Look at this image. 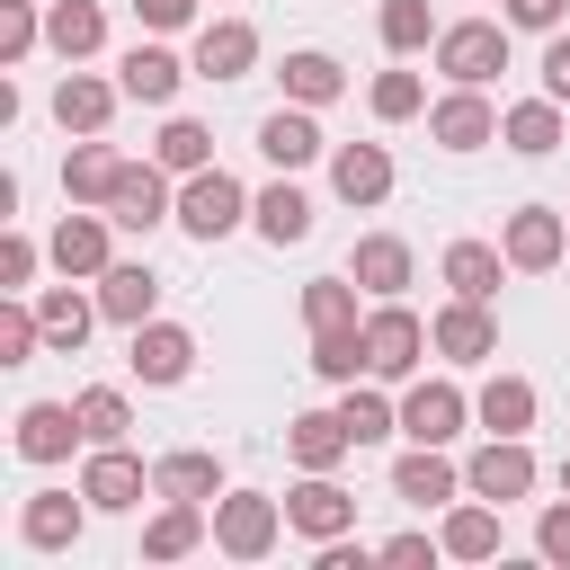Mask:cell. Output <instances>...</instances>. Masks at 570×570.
<instances>
[{
	"label": "cell",
	"mask_w": 570,
	"mask_h": 570,
	"mask_svg": "<svg viewBox=\"0 0 570 570\" xmlns=\"http://www.w3.org/2000/svg\"><path fill=\"white\" fill-rule=\"evenodd\" d=\"M436 71H445L454 89H490V80L508 71V18H454V27L436 36Z\"/></svg>",
	"instance_id": "cell-1"
},
{
	"label": "cell",
	"mask_w": 570,
	"mask_h": 570,
	"mask_svg": "<svg viewBox=\"0 0 570 570\" xmlns=\"http://www.w3.org/2000/svg\"><path fill=\"white\" fill-rule=\"evenodd\" d=\"M436 338H428V321L392 294V303H374L365 312V374L374 383H401V374H419V356H428Z\"/></svg>",
	"instance_id": "cell-2"
},
{
	"label": "cell",
	"mask_w": 570,
	"mask_h": 570,
	"mask_svg": "<svg viewBox=\"0 0 570 570\" xmlns=\"http://www.w3.org/2000/svg\"><path fill=\"white\" fill-rule=\"evenodd\" d=\"M276 534H285V499H267V490H223V499H214V552L267 561Z\"/></svg>",
	"instance_id": "cell-3"
},
{
	"label": "cell",
	"mask_w": 570,
	"mask_h": 570,
	"mask_svg": "<svg viewBox=\"0 0 570 570\" xmlns=\"http://www.w3.org/2000/svg\"><path fill=\"white\" fill-rule=\"evenodd\" d=\"M240 223H249V196H240L232 169H196V178L178 187V232H187V240H223V232H240Z\"/></svg>",
	"instance_id": "cell-4"
},
{
	"label": "cell",
	"mask_w": 570,
	"mask_h": 570,
	"mask_svg": "<svg viewBox=\"0 0 570 570\" xmlns=\"http://www.w3.org/2000/svg\"><path fill=\"white\" fill-rule=\"evenodd\" d=\"M285 525L312 534V543H338V534L356 525V490H338L330 472H303V481L285 490Z\"/></svg>",
	"instance_id": "cell-5"
},
{
	"label": "cell",
	"mask_w": 570,
	"mask_h": 570,
	"mask_svg": "<svg viewBox=\"0 0 570 570\" xmlns=\"http://www.w3.org/2000/svg\"><path fill=\"white\" fill-rule=\"evenodd\" d=\"M116 232H151V223H178V196H169V169L160 160H125L116 196H107Z\"/></svg>",
	"instance_id": "cell-6"
},
{
	"label": "cell",
	"mask_w": 570,
	"mask_h": 570,
	"mask_svg": "<svg viewBox=\"0 0 570 570\" xmlns=\"http://www.w3.org/2000/svg\"><path fill=\"white\" fill-rule=\"evenodd\" d=\"M428 338H436L445 365H490V356H499V321H490V303H472V294H454V303L428 321Z\"/></svg>",
	"instance_id": "cell-7"
},
{
	"label": "cell",
	"mask_w": 570,
	"mask_h": 570,
	"mask_svg": "<svg viewBox=\"0 0 570 570\" xmlns=\"http://www.w3.org/2000/svg\"><path fill=\"white\" fill-rule=\"evenodd\" d=\"M463 490H472V499H490V508L525 499V490H534V454H525V436H490V445L463 463Z\"/></svg>",
	"instance_id": "cell-8"
},
{
	"label": "cell",
	"mask_w": 570,
	"mask_h": 570,
	"mask_svg": "<svg viewBox=\"0 0 570 570\" xmlns=\"http://www.w3.org/2000/svg\"><path fill=\"white\" fill-rule=\"evenodd\" d=\"M499 249H508V267L543 276V267H561V249H570V223H561L552 205H517V214H508V232H499Z\"/></svg>",
	"instance_id": "cell-9"
},
{
	"label": "cell",
	"mask_w": 570,
	"mask_h": 570,
	"mask_svg": "<svg viewBox=\"0 0 570 570\" xmlns=\"http://www.w3.org/2000/svg\"><path fill=\"white\" fill-rule=\"evenodd\" d=\"M463 419H472V401H463L454 383H410V392H401V436H410V445H454Z\"/></svg>",
	"instance_id": "cell-10"
},
{
	"label": "cell",
	"mask_w": 570,
	"mask_h": 570,
	"mask_svg": "<svg viewBox=\"0 0 570 570\" xmlns=\"http://www.w3.org/2000/svg\"><path fill=\"white\" fill-rule=\"evenodd\" d=\"M80 525H89V490H36V499L18 508V543H27V552L80 543Z\"/></svg>",
	"instance_id": "cell-11"
},
{
	"label": "cell",
	"mask_w": 570,
	"mask_h": 570,
	"mask_svg": "<svg viewBox=\"0 0 570 570\" xmlns=\"http://www.w3.org/2000/svg\"><path fill=\"white\" fill-rule=\"evenodd\" d=\"M107 232H116V214H62L53 240H45V258H53L62 276H107V267H116V258H107Z\"/></svg>",
	"instance_id": "cell-12"
},
{
	"label": "cell",
	"mask_w": 570,
	"mask_h": 570,
	"mask_svg": "<svg viewBox=\"0 0 570 570\" xmlns=\"http://www.w3.org/2000/svg\"><path fill=\"white\" fill-rule=\"evenodd\" d=\"M80 490H89V508H107V517H125V508H142V490H151V472L125 454V445H89V472H80Z\"/></svg>",
	"instance_id": "cell-13"
},
{
	"label": "cell",
	"mask_w": 570,
	"mask_h": 570,
	"mask_svg": "<svg viewBox=\"0 0 570 570\" xmlns=\"http://www.w3.org/2000/svg\"><path fill=\"white\" fill-rule=\"evenodd\" d=\"M258 62V27L249 18H205L196 27V80H240Z\"/></svg>",
	"instance_id": "cell-14"
},
{
	"label": "cell",
	"mask_w": 570,
	"mask_h": 570,
	"mask_svg": "<svg viewBox=\"0 0 570 570\" xmlns=\"http://www.w3.org/2000/svg\"><path fill=\"white\" fill-rule=\"evenodd\" d=\"M428 134H436L445 151H481V142H499V107H490L481 89H454V98L428 107Z\"/></svg>",
	"instance_id": "cell-15"
},
{
	"label": "cell",
	"mask_w": 570,
	"mask_h": 570,
	"mask_svg": "<svg viewBox=\"0 0 570 570\" xmlns=\"http://www.w3.org/2000/svg\"><path fill=\"white\" fill-rule=\"evenodd\" d=\"M71 445H89L71 401H27V410H18V454H27V463H62Z\"/></svg>",
	"instance_id": "cell-16"
},
{
	"label": "cell",
	"mask_w": 570,
	"mask_h": 570,
	"mask_svg": "<svg viewBox=\"0 0 570 570\" xmlns=\"http://www.w3.org/2000/svg\"><path fill=\"white\" fill-rule=\"evenodd\" d=\"M330 187H338L347 205H383V196H392V151H383V142H338V151H330Z\"/></svg>",
	"instance_id": "cell-17"
},
{
	"label": "cell",
	"mask_w": 570,
	"mask_h": 570,
	"mask_svg": "<svg viewBox=\"0 0 570 570\" xmlns=\"http://www.w3.org/2000/svg\"><path fill=\"white\" fill-rule=\"evenodd\" d=\"M142 383H187V365H196V338L178 330V321H142L134 330V356H125Z\"/></svg>",
	"instance_id": "cell-18"
},
{
	"label": "cell",
	"mask_w": 570,
	"mask_h": 570,
	"mask_svg": "<svg viewBox=\"0 0 570 570\" xmlns=\"http://www.w3.org/2000/svg\"><path fill=\"white\" fill-rule=\"evenodd\" d=\"M116 98H125V80H89V71H62V89H53V116H62V134H107Z\"/></svg>",
	"instance_id": "cell-19"
},
{
	"label": "cell",
	"mask_w": 570,
	"mask_h": 570,
	"mask_svg": "<svg viewBox=\"0 0 570 570\" xmlns=\"http://www.w3.org/2000/svg\"><path fill=\"white\" fill-rule=\"evenodd\" d=\"M116 178H125V151H116V142H98V134L71 142V160H62V196H71V205H107Z\"/></svg>",
	"instance_id": "cell-20"
},
{
	"label": "cell",
	"mask_w": 570,
	"mask_h": 570,
	"mask_svg": "<svg viewBox=\"0 0 570 570\" xmlns=\"http://www.w3.org/2000/svg\"><path fill=\"white\" fill-rule=\"evenodd\" d=\"M347 276H356V285H365L374 303H392V294H401V285L419 276V258H410V240H392V232H365V240H356V267H347Z\"/></svg>",
	"instance_id": "cell-21"
},
{
	"label": "cell",
	"mask_w": 570,
	"mask_h": 570,
	"mask_svg": "<svg viewBox=\"0 0 570 570\" xmlns=\"http://www.w3.org/2000/svg\"><path fill=\"white\" fill-rule=\"evenodd\" d=\"M285 445H294V463H303V472H338V463L356 454V436H347V419H338V410H303V419L285 428Z\"/></svg>",
	"instance_id": "cell-22"
},
{
	"label": "cell",
	"mask_w": 570,
	"mask_h": 570,
	"mask_svg": "<svg viewBox=\"0 0 570 570\" xmlns=\"http://www.w3.org/2000/svg\"><path fill=\"white\" fill-rule=\"evenodd\" d=\"M392 490H401L410 508H445V499L463 490V472L445 463V445H410V454L392 463Z\"/></svg>",
	"instance_id": "cell-23"
},
{
	"label": "cell",
	"mask_w": 570,
	"mask_h": 570,
	"mask_svg": "<svg viewBox=\"0 0 570 570\" xmlns=\"http://www.w3.org/2000/svg\"><path fill=\"white\" fill-rule=\"evenodd\" d=\"M116 80H125V98H142V107H169L178 80H187V62H178L169 45H134V53L116 62Z\"/></svg>",
	"instance_id": "cell-24"
},
{
	"label": "cell",
	"mask_w": 570,
	"mask_h": 570,
	"mask_svg": "<svg viewBox=\"0 0 570 570\" xmlns=\"http://www.w3.org/2000/svg\"><path fill=\"white\" fill-rule=\"evenodd\" d=\"M151 303H160V276H151V267H134V258H116V267L98 276V312H107V321H125V330H142V321H151Z\"/></svg>",
	"instance_id": "cell-25"
},
{
	"label": "cell",
	"mask_w": 570,
	"mask_h": 570,
	"mask_svg": "<svg viewBox=\"0 0 570 570\" xmlns=\"http://www.w3.org/2000/svg\"><path fill=\"white\" fill-rule=\"evenodd\" d=\"M45 45H53L62 62H89V53L107 45V9H98V0H53V9H45Z\"/></svg>",
	"instance_id": "cell-26"
},
{
	"label": "cell",
	"mask_w": 570,
	"mask_h": 570,
	"mask_svg": "<svg viewBox=\"0 0 570 570\" xmlns=\"http://www.w3.org/2000/svg\"><path fill=\"white\" fill-rule=\"evenodd\" d=\"M499 142H508L517 160L561 151V98H525V107H508V116H499Z\"/></svg>",
	"instance_id": "cell-27"
},
{
	"label": "cell",
	"mask_w": 570,
	"mask_h": 570,
	"mask_svg": "<svg viewBox=\"0 0 570 570\" xmlns=\"http://www.w3.org/2000/svg\"><path fill=\"white\" fill-rule=\"evenodd\" d=\"M472 419H481L490 436H525V428H534V383H525V374H490L481 401H472Z\"/></svg>",
	"instance_id": "cell-28"
},
{
	"label": "cell",
	"mask_w": 570,
	"mask_h": 570,
	"mask_svg": "<svg viewBox=\"0 0 570 570\" xmlns=\"http://www.w3.org/2000/svg\"><path fill=\"white\" fill-rule=\"evenodd\" d=\"M151 490H160V499H196V508H205V499H223V463H214V454H196V445H178V454H160V463H151Z\"/></svg>",
	"instance_id": "cell-29"
},
{
	"label": "cell",
	"mask_w": 570,
	"mask_h": 570,
	"mask_svg": "<svg viewBox=\"0 0 570 570\" xmlns=\"http://www.w3.org/2000/svg\"><path fill=\"white\" fill-rule=\"evenodd\" d=\"M258 151H267L276 169H303V160H321V125H312V107H276V116L258 125Z\"/></svg>",
	"instance_id": "cell-30"
},
{
	"label": "cell",
	"mask_w": 570,
	"mask_h": 570,
	"mask_svg": "<svg viewBox=\"0 0 570 570\" xmlns=\"http://www.w3.org/2000/svg\"><path fill=\"white\" fill-rule=\"evenodd\" d=\"M196 543H205V508H196V499H169V508L142 525V561H187Z\"/></svg>",
	"instance_id": "cell-31"
},
{
	"label": "cell",
	"mask_w": 570,
	"mask_h": 570,
	"mask_svg": "<svg viewBox=\"0 0 570 570\" xmlns=\"http://www.w3.org/2000/svg\"><path fill=\"white\" fill-rule=\"evenodd\" d=\"M499 267H508V249H490V240H454V249H445V285L472 294V303L499 294Z\"/></svg>",
	"instance_id": "cell-32"
},
{
	"label": "cell",
	"mask_w": 570,
	"mask_h": 570,
	"mask_svg": "<svg viewBox=\"0 0 570 570\" xmlns=\"http://www.w3.org/2000/svg\"><path fill=\"white\" fill-rule=\"evenodd\" d=\"M436 543H445L454 561H490V552H499V508H490V499H463V508L445 517Z\"/></svg>",
	"instance_id": "cell-33"
},
{
	"label": "cell",
	"mask_w": 570,
	"mask_h": 570,
	"mask_svg": "<svg viewBox=\"0 0 570 570\" xmlns=\"http://www.w3.org/2000/svg\"><path fill=\"white\" fill-rule=\"evenodd\" d=\"M276 80H285V98H294V107H330V98L347 89V71H338L330 53H285V71H276Z\"/></svg>",
	"instance_id": "cell-34"
},
{
	"label": "cell",
	"mask_w": 570,
	"mask_h": 570,
	"mask_svg": "<svg viewBox=\"0 0 570 570\" xmlns=\"http://www.w3.org/2000/svg\"><path fill=\"white\" fill-rule=\"evenodd\" d=\"M151 151H160V169H178V178H196V169H214V134H205L196 116H169Z\"/></svg>",
	"instance_id": "cell-35"
},
{
	"label": "cell",
	"mask_w": 570,
	"mask_h": 570,
	"mask_svg": "<svg viewBox=\"0 0 570 570\" xmlns=\"http://www.w3.org/2000/svg\"><path fill=\"white\" fill-rule=\"evenodd\" d=\"M249 223L285 249V240H303V232H312V196H303V187H267V196L249 205Z\"/></svg>",
	"instance_id": "cell-36"
},
{
	"label": "cell",
	"mask_w": 570,
	"mask_h": 570,
	"mask_svg": "<svg viewBox=\"0 0 570 570\" xmlns=\"http://www.w3.org/2000/svg\"><path fill=\"white\" fill-rule=\"evenodd\" d=\"M356 294H365L356 276H312L303 285V321L312 330H356Z\"/></svg>",
	"instance_id": "cell-37"
},
{
	"label": "cell",
	"mask_w": 570,
	"mask_h": 570,
	"mask_svg": "<svg viewBox=\"0 0 570 570\" xmlns=\"http://www.w3.org/2000/svg\"><path fill=\"white\" fill-rule=\"evenodd\" d=\"M36 321H45V347H80V338H89V321H98V303H89V294H71V285H53V294L36 303Z\"/></svg>",
	"instance_id": "cell-38"
},
{
	"label": "cell",
	"mask_w": 570,
	"mask_h": 570,
	"mask_svg": "<svg viewBox=\"0 0 570 570\" xmlns=\"http://www.w3.org/2000/svg\"><path fill=\"white\" fill-rule=\"evenodd\" d=\"M312 374L321 383H356L365 374V321L356 330H312Z\"/></svg>",
	"instance_id": "cell-39"
},
{
	"label": "cell",
	"mask_w": 570,
	"mask_h": 570,
	"mask_svg": "<svg viewBox=\"0 0 570 570\" xmlns=\"http://www.w3.org/2000/svg\"><path fill=\"white\" fill-rule=\"evenodd\" d=\"M71 410H80V436H89V445H125V428H134V410H125L116 383H89Z\"/></svg>",
	"instance_id": "cell-40"
},
{
	"label": "cell",
	"mask_w": 570,
	"mask_h": 570,
	"mask_svg": "<svg viewBox=\"0 0 570 570\" xmlns=\"http://www.w3.org/2000/svg\"><path fill=\"white\" fill-rule=\"evenodd\" d=\"M374 27H383V45H392V53H419V45H436V36H445L428 0H383V18H374Z\"/></svg>",
	"instance_id": "cell-41"
},
{
	"label": "cell",
	"mask_w": 570,
	"mask_h": 570,
	"mask_svg": "<svg viewBox=\"0 0 570 570\" xmlns=\"http://www.w3.org/2000/svg\"><path fill=\"white\" fill-rule=\"evenodd\" d=\"M338 419H347V436H356V445H383V436L401 428V410H392L383 392H356V383H347V401H338Z\"/></svg>",
	"instance_id": "cell-42"
},
{
	"label": "cell",
	"mask_w": 570,
	"mask_h": 570,
	"mask_svg": "<svg viewBox=\"0 0 570 570\" xmlns=\"http://www.w3.org/2000/svg\"><path fill=\"white\" fill-rule=\"evenodd\" d=\"M36 338H45V321H36V303H0V365H27L36 356Z\"/></svg>",
	"instance_id": "cell-43"
},
{
	"label": "cell",
	"mask_w": 570,
	"mask_h": 570,
	"mask_svg": "<svg viewBox=\"0 0 570 570\" xmlns=\"http://www.w3.org/2000/svg\"><path fill=\"white\" fill-rule=\"evenodd\" d=\"M419 107H428V80H419V71H383V80H374V116H383V125H401V116H419Z\"/></svg>",
	"instance_id": "cell-44"
},
{
	"label": "cell",
	"mask_w": 570,
	"mask_h": 570,
	"mask_svg": "<svg viewBox=\"0 0 570 570\" xmlns=\"http://www.w3.org/2000/svg\"><path fill=\"white\" fill-rule=\"evenodd\" d=\"M36 36H45L36 0H0V62H27V53H36Z\"/></svg>",
	"instance_id": "cell-45"
},
{
	"label": "cell",
	"mask_w": 570,
	"mask_h": 570,
	"mask_svg": "<svg viewBox=\"0 0 570 570\" xmlns=\"http://www.w3.org/2000/svg\"><path fill=\"white\" fill-rule=\"evenodd\" d=\"M27 276H36V240H27V232H9V240H0V294H18Z\"/></svg>",
	"instance_id": "cell-46"
},
{
	"label": "cell",
	"mask_w": 570,
	"mask_h": 570,
	"mask_svg": "<svg viewBox=\"0 0 570 570\" xmlns=\"http://www.w3.org/2000/svg\"><path fill=\"white\" fill-rule=\"evenodd\" d=\"M534 552L570 570V499H561V508H543V525H534Z\"/></svg>",
	"instance_id": "cell-47"
},
{
	"label": "cell",
	"mask_w": 570,
	"mask_h": 570,
	"mask_svg": "<svg viewBox=\"0 0 570 570\" xmlns=\"http://www.w3.org/2000/svg\"><path fill=\"white\" fill-rule=\"evenodd\" d=\"M570 18V0H508V27H534V36H552Z\"/></svg>",
	"instance_id": "cell-48"
},
{
	"label": "cell",
	"mask_w": 570,
	"mask_h": 570,
	"mask_svg": "<svg viewBox=\"0 0 570 570\" xmlns=\"http://www.w3.org/2000/svg\"><path fill=\"white\" fill-rule=\"evenodd\" d=\"M543 98H561V107H570V36H552V45H543Z\"/></svg>",
	"instance_id": "cell-49"
},
{
	"label": "cell",
	"mask_w": 570,
	"mask_h": 570,
	"mask_svg": "<svg viewBox=\"0 0 570 570\" xmlns=\"http://www.w3.org/2000/svg\"><path fill=\"white\" fill-rule=\"evenodd\" d=\"M134 18L169 36V27H187V18H196V0H134Z\"/></svg>",
	"instance_id": "cell-50"
},
{
	"label": "cell",
	"mask_w": 570,
	"mask_h": 570,
	"mask_svg": "<svg viewBox=\"0 0 570 570\" xmlns=\"http://www.w3.org/2000/svg\"><path fill=\"white\" fill-rule=\"evenodd\" d=\"M383 561H401V570H419V561H436V543H428V534H392V543H383Z\"/></svg>",
	"instance_id": "cell-51"
},
{
	"label": "cell",
	"mask_w": 570,
	"mask_h": 570,
	"mask_svg": "<svg viewBox=\"0 0 570 570\" xmlns=\"http://www.w3.org/2000/svg\"><path fill=\"white\" fill-rule=\"evenodd\" d=\"M561 490H570V463H561Z\"/></svg>",
	"instance_id": "cell-52"
}]
</instances>
